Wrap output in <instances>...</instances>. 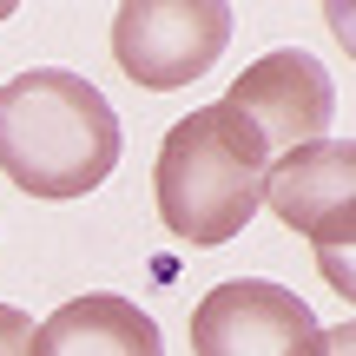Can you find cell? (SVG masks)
<instances>
[{"instance_id":"8","label":"cell","mask_w":356,"mask_h":356,"mask_svg":"<svg viewBox=\"0 0 356 356\" xmlns=\"http://www.w3.org/2000/svg\"><path fill=\"white\" fill-rule=\"evenodd\" d=\"M26 343H33V323L13 304H0V356H26Z\"/></svg>"},{"instance_id":"2","label":"cell","mask_w":356,"mask_h":356,"mask_svg":"<svg viewBox=\"0 0 356 356\" xmlns=\"http://www.w3.org/2000/svg\"><path fill=\"white\" fill-rule=\"evenodd\" d=\"M264 172L270 152L225 99L185 113L159 145L152 165V191H159V218H165L172 238L218 251L231 244L264 204Z\"/></svg>"},{"instance_id":"9","label":"cell","mask_w":356,"mask_h":356,"mask_svg":"<svg viewBox=\"0 0 356 356\" xmlns=\"http://www.w3.org/2000/svg\"><path fill=\"white\" fill-rule=\"evenodd\" d=\"M317 356H356V323H350V317L330 323V330H323V343H317Z\"/></svg>"},{"instance_id":"7","label":"cell","mask_w":356,"mask_h":356,"mask_svg":"<svg viewBox=\"0 0 356 356\" xmlns=\"http://www.w3.org/2000/svg\"><path fill=\"white\" fill-rule=\"evenodd\" d=\"M26 356H165V337L132 297L86 291L60 304L47 323H33Z\"/></svg>"},{"instance_id":"1","label":"cell","mask_w":356,"mask_h":356,"mask_svg":"<svg viewBox=\"0 0 356 356\" xmlns=\"http://www.w3.org/2000/svg\"><path fill=\"white\" fill-rule=\"evenodd\" d=\"M119 165V119L79 73L33 66L0 86V172L26 198H86Z\"/></svg>"},{"instance_id":"3","label":"cell","mask_w":356,"mask_h":356,"mask_svg":"<svg viewBox=\"0 0 356 356\" xmlns=\"http://www.w3.org/2000/svg\"><path fill=\"white\" fill-rule=\"evenodd\" d=\"M264 204L291 231L317 244V270L337 297H356L350 270V238H356V145L350 139H317L304 152L270 159L264 172Z\"/></svg>"},{"instance_id":"4","label":"cell","mask_w":356,"mask_h":356,"mask_svg":"<svg viewBox=\"0 0 356 356\" xmlns=\"http://www.w3.org/2000/svg\"><path fill=\"white\" fill-rule=\"evenodd\" d=\"M231 40L225 0H132L113 13V60L132 86L172 92L218 66Z\"/></svg>"},{"instance_id":"5","label":"cell","mask_w":356,"mask_h":356,"mask_svg":"<svg viewBox=\"0 0 356 356\" xmlns=\"http://www.w3.org/2000/svg\"><path fill=\"white\" fill-rule=\"evenodd\" d=\"M323 330L284 284L231 277L191 310V356H317Z\"/></svg>"},{"instance_id":"6","label":"cell","mask_w":356,"mask_h":356,"mask_svg":"<svg viewBox=\"0 0 356 356\" xmlns=\"http://www.w3.org/2000/svg\"><path fill=\"white\" fill-rule=\"evenodd\" d=\"M225 106L264 139L270 159H284V152H304V145H317L323 132H330L337 92H330V73H323L310 53L277 47V53L251 60L238 79H231Z\"/></svg>"}]
</instances>
